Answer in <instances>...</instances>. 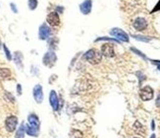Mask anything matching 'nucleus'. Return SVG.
Masks as SVG:
<instances>
[{"mask_svg": "<svg viewBox=\"0 0 160 138\" xmlns=\"http://www.w3.org/2000/svg\"><path fill=\"white\" fill-rule=\"evenodd\" d=\"M110 35L113 36V37H115L118 41H125V43H128L129 41V35L119 28L112 29V30L110 31Z\"/></svg>", "mask_w": 160, "mask_h": 138, "instance_id": "7ed1b4c3", "label": "nucleus"}, {"mask_svg": "<svg viewBox=\"0 0 160 138\" xmlns=\"http://www.w3.org/2000/svg\"><path fill=\"white\" fill-rule=\"evenodd\" d=\"M101 53L102 55L106 57H113L115 55L114 47L112 44H104L101 47Z\"/></svg>", "mask_w": 160, "mask_h": 138, "instance_id": "9d476101", "label": "nucleus"}, {"mask_svg": "<svg viewBox=\"0 0 160 138\" xmlns=\"http://www.w3.org/2000/svg\"><path fill=\"white\" fill-rule=\"evenodd\" d=\"M134 28L136 29L138 31H145V29L147 28V22L145 18H141V17H138L134 20Z\"/></svg>", "mask_w": 160, "mask_h": 138, "instance_id": "f8f14e48", "label": "nucleus"}, {"mask_svg": "<svg viewBox=\"0 0 160 138\" xmlns=\"http://www.w3.org/2000/svg\"><path fill=\"white\" fill-rule=\"evenodd\" d=\"M83 58L91 64H98L102 59V53L101 51H98L97 49L92 48L83 54Z\"/></svg>", "mask_w": 160, "mask_h": 138, "instance_id": "f257e3e1", "label": "nucleus"}, {"mask_svg": "<svg viewBox=\"0 0 160 138\" xmlns=\"http://www.w3.org/2000/svg\"><path fill=\"white\" fill-rule=\"evenodd\" d=\"M154 128H155V124H154V120H152L151 121V129L154 130Z\"/></svg>", "mask_w": 160, "mask_h": 138, "instance_id": "7c9ffc66", "label": "nucleus"}, {"mask_svg": "<svg viewBox=\"0 0 160 138\" xmlns=\"http://www.w3.org/2000/svg\"><path fill=\"white\" fill-rule=\"evenodd\" d=\"M140 97L142 101H149L153 98V89L150 86H145L142 89H141L140 92Z\"/></svg>", "mask_w": 160, "mask_h": 138, "instance_id": "20e7f679", "label": "nucleus"}, {"mask_svg": "<svg viewBox=\"0 0 160 138\" xmlns=\"http://www.w3.org/2000/svg\"><path fill=\"white\" fill-rule=\"evenodd\" d=\"M115 41V43H118V44L120 43V41H118L117 39H112V37H98V39H96V40H95L96 43H97V41Z\"/></svg>", "mask_w": 160, "mask_h": 138, "instance_id": "4be33fe9", "label": "nucleus"}, {"mask_svg": "<svg viewBox=\"0 0 160 138\" xmlns=\"http://www.w3.org/2000/svg\"><path fill=\"white\" fill-rule=\"evenodd\" d=\"M16 90H17V95L18 96H21L23 94V89H22V85L21 84H17Z\"/></svg>", "mask_w": 160, "mask_h": 138, "instance_id": "393cba45", "label": "nucleus"}, {"mask_svg": "<svg viewBox=\"0 0 160 138\" xmlns=\"http://www.w3.org/2000/svg\"><path fill=\"white\" fill-rule=\"evenodd\" d=\"M23 54L21 53L20 51H16L14 53V61L16 65L18 66L19 68H23Z\"/></svg>", "mask_w": 160, "mask_h": 138, "instance_id": "2eb2a0df", "label": "nucleus"}, {"mask_svg": "<svg viewBox=\"0 0 160 138\" xmlns=\"http://www.w3.org/2000/svg\"><path fill=\"white\" fill-rule=\"evenodd\" d=\"M28 124L29 126H32L33 128H36V129H39L40 128V121H39V116L35 114H31L29 115L28 116Z\"/></svg>", "mask_w": 160, "mask_h": 138, "instance_id": "9b49d317", "label": "nucleus"}, {"mask_svg": "<svg viewBox=\"0 0 160 138\" xmlns=\"http://www.w3.org/2000/svg\"><path fill=\"white\" fill-rule=\"evenodd\" d=\"M46 22L48 25H50L51 27H57L60 25V17H59V14L56 12H51L47 15L46 17Z\"/></svg>", "mask_w": 160, "mask_h": 138, "instance_id": "423d86ee", "label": "nucleus"}, {"mask_svg": "<svg viewBox=\"0 0 160 138\" xmlns=\"http://www.w3.org/2000/svg\"><path fill=\"white\" fill-rule=\"evenodd\" d=\"M131 51H134V52H136L137 54H138V55H140V56H141L142 58H145V54L144 53H142L141 51H138V49L137 48H131Z\"/></svg>", "mask_w": 160, "mask_h": 138, "instance_id": "b1692460", "label": "nucleus"}, {"mask_svg": "<svg viewBox=\"0 0 160 138\" xmlns=\"http://www.w3.org/2000/svg\"><path fill=\"white\" fill-rule=\"evenodd\" d=\"M2 47H3V49H4V52H5V55H6V58L9 61H11L12 60V58H13V56H12V54H11V51L8 49V48H7V45L4 44H2Z\"/></svg>", "mask_w": 160, "mask_h": 138, "instance_id": "6ab92c4d", "label": "nucleus"}, {"mask_svg": "<svg viewBox=\"0 0 160 138\" xmlns=\"http://www.w3.org/2000/svg\"><path fill=\"white\" fill-rule=\"evenodd\" d=\"M158 10H160V1L156 4V6L153 8V10L151 11V13H153V12H156V11H158Z\"/></svg>", "mask_w": 160, "mask_h": 138, "instance_id": "bb28decb", "label": "nucleus"}, {"mask_svg": "<svg viewBox=\"0 0 160 138\" xmlns=\"http://www.w3.org/2000/svg\"><path fill=\"white\" fill-rule=\"evenodd\" d=\"M19 119L16 115H9L5 119V128L8 132H14L18 126Z\"/></svg>", "mask_w": 160, "mask_h": 138, "instance_id": "f03ea898", "label": "nucleus"}, {"mask_svg": "<svg viewBox=\"0 0 160 138\" xmlns=\"http://www.w3.org/2000/svg\"><path fill=\"white\" fill-rule=\"evenodd\" d=\"M151 61H152L153 64L157 65V68L160 70V60H151Z\"/></svg>", "mask_w": 160, "mask_h": 138, "instance_id": "c756f323", "label": "nucleus"}, {"mask_svg": "<svg viewBox=\"0 0 160 138\" xmlns=\"http://www.w3.org/2000/svg\"><path fill=\"white\" fill-rule=\"evenodd\" d=\"M49 104L54 111H57L59 110V100H58L56 92L54 90H52L49 94Z\"/></svg>", "mask_w": 160, "mask_h": 138, "instance_id": "1a4fd4ad", "label": "nucleus"}, {"mask_svg": "<svg viewBox=\"0 0 160 138\" xmlns=\"http://www.w3.org/2000/svg\"><path fill=\"white\" fill-rule=\"evenodd\" d=\"M32 96L33 99L37 104H41L43 101V86L37 84L33 87L32 89Z\"/></svg>", "mask_w": 160, "mask_h": 138, "instance_id": "39448f33", "label": "nucleus"}, {"mask_svg": "<svg viewBox=\"0 0 160 138\" xmlns=\"http://www.w3.org/2000/svg\"><path fill=\"white\" fill-rule=\"evenodd\" d=\"M50 35H51V30H50V28L47 26V24L44 23L41 25V26L39 27V40H41V41L47 40Z\"/></svg>", "mask_w": 160, "mask_h": 138, "instance_id": "6e6552de", "label": "nucleus"}, {"mask_svg": "<svg viewBox=\"0 0 160 138\" xmlns=\"http://www.w3.org/2000/svg\"><path fill=\"white\" fill-rule=\"evenodd\" d=\"M134 130L137 131V133H140V134H144V132H145V129L144 127L141 126V124L138 122V121H137L136 123H134Z\"/></svg>", "mask_w": 160, "mask_h": 138, "instance_id": "aec40b11", "label": "nucleus"}, {"mask_svg": "<svg viewBox=\"0 0 160 138\" xmlns=\"http://www.w3.org/2000/svg\"><path fill=\"white\" fill-rule=\"evenodd\" d=\"M5 96L7 97L8 101L11 102V103H15V97L12 94H10L9 92H5Z\"/></svg>", "mask_w": 160, "mask_h": 138, "instance_id": "5701e85b", "label": "nucleus"}, {"mask_svg": "<svg viewBox=\"0 0 160 138\" xmlns=\"http://www.w3.org/2000/svg\"><path fill=\"white\" fill-rule=\"evenodd\" d=\"M37 5H39V1L37 0H29L28 1V6L29 10H36Z\"/></svg>", "mask_w": 160, "mask_h": 138, "instance_id": "a211bd4d", "label": "nucleus"}, {"mask_svg": "<svg viewBox=\"0 0 160 138\" xmlns=\"http://www.w3.org/2000/svg\"><path fill=\"white\" fill-rule=\"evenodd\" d=\"M150 138H156V136H155V134H154V133H153V134H151Z\"/></svg>", "mask_w": 160, "mask_h": 138, "instance_id": "2f4dec72", "label": "nucleus"}, {"mask_svg": "<svg viewBox=\"0 0 160 138\" xmlns=\"http://www.w3.org/2000/svg\"><path fill=\"white\" fill-rule=\"evenodd\" d=\"M11 77V70L9 68H0V79H7Z\"/></svg>", "mask_w": 160, "mask_h": 138, "instance_id": "f3484780", "label": "nucleus"}, {"mask_svg": "<svg viewBox=\"0 0 160 138\" xmlns=\"http://www.w3.org/2000/svg\"><path fill=\"white\" fill-rule=\"evenodd\" d=\"M63 11H64V8H63V7H57L55 12H56V13H58V14H59V13L61 14V13H63Z\"/></svg>", "mask_w": 160, "mask_h": 138, "instance_id": "c85d7f7f", "label": "nucleus"}, {"mask_svg": "<svg viewBox=\"0 0 160 138\" xmlns=\"http://www.w3.org/2000/svg\"><path fill=\"white\" fill-rule=\"evenodd\" d=\"M155 104H156L157 108H160V93L157 96V99H156V102H155Z\"/></svg>", "mask_w": 160, "mask_h": 138, "instance_id": "cd10ccee", "label": "nucleus"}, {"mask_svg": "<svg viewBox=\"0 0 160 138\" xmlns=\"http://www.w3.org/2000/svg\"><path fill=\"white\" fill-rule=\"evenodd\" d=\"M92 8V1L91 0H85L81 5H80V10L83 15H88L91 12Z\"/></svg>", "mask_w": 160, "mask_h": 138, "instance_id": "ddd939ff", "label": "nucleus"}, {"mask_svg": "<svg viewBox=\"0 0 160 138\" xmlns=\"http://www.w3.org/2000/svg\"><path fill=\"white\" fill-rule=\"evenodd\" d=\"M25 134H26V124L24 122L19 126L18 130L15 133V138H25Z\"/></svg>", "mask_w": 160, "mask_h": 138, "instance_id": "dca6fc26", "label": "nucleus"}, {"mask_svg": "<svg viewBox=\"0 0 160 138\" xmlns=\"http://www.w3.org/2000/svg\"><path fill=\"white\" fill-rule=\"evenodd\" d=\"M133 37L136 40H138V41H145V43H147V41H149L151 39H152V37H144V36H138V35H133Z\"/></svg>", "mask_w": 160, "mask_h": 138, "instance_id": "412c9836", "label": "nucleus"}, {"mask_svg": "<svg viewBox=\"0 0 160 138\" xmlns=\"http://www.w3.org/2000/svg\"><path fill=\"white\" fill-rule=\"evenodd\" d=\"M10 8H11V10L13 11V13H15V14L18 13V8L16 7L15 3H10Z\"/></svg>", "mask_w": 160, "mask_h": 138, "instance_id": "a878e982", "label": "nucleus"}, {"mask_svg": "<svg viewBox=\"0 0 160 138\" xmlns=\"http://www.w3.org/2000/svg\"><path fill=\"white\" fill-rule=\"evenodd\" d=\"M57 60V57L55 55V53L53 51H48L44 54V56L43 58V64L46 66H49V67H51V66L54 65L55 63V61Z\"/></svg>", "mask_w": 160, "mask_h": 138, "instance_id": "0eeeda50", "label": "nucleus"}, {"mask_svg": "<svg viewBox=\"0 0 160 138\" xmlns=\"http://www.w3.org/2000/svg\"><path fill=\"white\" fill-rule=\"evenodd\" d=\"M26 133L29 136L32 137H37L39 135V129L33 128L32 126H29V124H26Z\"/></svg>", "mask_w": 160, "mask_h": 138, "instance_id": "4468645a", "label": "nucleus"}]
</instances>
